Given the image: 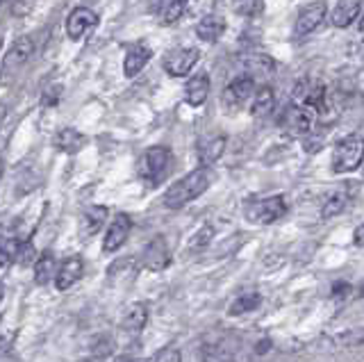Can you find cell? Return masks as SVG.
<instances>
[{
  "mask_svg": "<svg viewBox=\"0 0 364 362\" xmlns=\"http://www.w3.org/2000/svg\"><path fill=\"white\" fill-rule=\"evenodd\" d=\"M3 297H5V285H3V280H0V301H3Z\"/></svg>",
  "mask_w": 364,
  "mask_h": 362,
  "instance_id": "34",
  "label": "cell"
},
{
  "mask_svg": "<svg viewBox=\"0 0 364 362\" xmlns=\"http://www.w3.org/2000/svg\"><path fill=\"white\" fill-rule=\"evenodd\" d=\"M296 105H303L307 110H312L314 115H326L330 110V100H328V89L323 82L312 80V78H303L294 85L291 92Z\"/></svg>",
  "mask_w": 364,
  "mask_h": 362,
  "instance_id": "5",
  "label": "cell"
},
{
  "mask_svg": "<svg viewBox=\"0 0 364 362\" xmlns=\"http://www.w3.org/2000/svg\"><path fill=\"white\" fill-rule=\"evenodd\" d=\"M364 142L360 132L341 137L333 149V171L335 174H353L362 164Z\"/></svg>",
  "mask_w": 364,
  "mask_h": 362,
  "instance_id": "3",
  "label": "cell"
},
{
  "mask_svg": "<svg viewBox=\"0 0 364 362\" xmlns=\"http://www.w3.org/2000/svg\"><path fill=\"white\" fill-rule=\"evenodd\" d=\"M189 0H148V9L162 26H171L185 14Z\"/></svg>",
  "mask_w": 364,
  "mask_h": 362,
  "instance_id": "13",
  "label": "cell"
},
{
  "mask_svg": "<svg viewBox=\"0 0 364 362\" xmlns=\"http://www.w3.org/2000/svg\"><path fill=\"white\" fill-rule=\"evenodd\" d=\"M130 228H132L130 217H128V214L119 212L117 217L112 219L109 228H107V233H105V240H102V251H105V253L119 251V248L125 244V240H128Z\"/></svg>",
  "mask_w": 364,
  "mask_h": 362,
  "instance_id": "11",
  "label": "cell"
},
{
  "mask_svg": "<svg viewBox=\"0 0 364 362\" xmlns=\"http://www.w3.org/2000/svg\"><path fill=\"white\" fill-rule=\"evenodd\" d=\"M146 324H148V305L146 303H132L121 319V331L136 335V333L144 331Z\"/></svg>",
  "mask_w": 364,
  "mask_h": 362,
  "instance_id": "20",
  "label": "cell"
},
{
  "mask_svg": "<svg viewBox=\"0 0 364 362\" xmlns=\"http://www.w3.org/2000/svg\"><path fill=\"white\" fill-rule=\"evenodd\" d=\"M200 58V53L198 48H193V46H185V48H173V50H168L164 55V71L171 75V78H185L193 66H196Z\"/></svg>",
  "mask_w": 364,
  "mask_h": 362,
  "instance_id": "7",
  "label": "cell"
},
{
  "mask_svg": "<svg viewBox=\"0 0 364 362\" xmlns=\"http://www.w3.org/2000/svg\"><path fill=\"white\" fill-rule=\"evenodd\" d=\"M3 169H5V164H3V160H0V176H3Z\"/></svg>",
  "mask_w": 364,
  "mask_h": 362,
  "instance_id": "35",
  "label": "cell"
},
{
  "mask_svg": "<svg viewBox=\"0 0 364 362\" xmlns=\"http://www.w3.org/2000/svg\"><path fill=\"white\" fill-rule=\"evenodd\" d=\"M282 128L287 130L294 137H305L316 126V115L312 110H307L303 105H289L282 115Z\"/></svg>",
  "mask_w": 364,
  "mask_h": 362,
  "instance_id": "8",
  "label": "cell"
},
{
  "mask_svg": "<svg viewBox=\"0 0 364 362\" xmlns=\"http://www.w3.org/2000/svg\"><path fill=\"white\" fill-rule=\"evenodd\" d=\"M146 362H182V356H180V351L176 346H164V348H159L157 353L151 360H146Z\"/></svg>",
  "mask_w": 364,
  "mask_h": 362,
  "instance_id": "30",
  "label": "cell"
},
{
  "mask_svg": "<svg viewBox=\"0 0 364 362\" xmlns=\"http://www.w3.org/2000/svg\"><path fill=\"white\" fill-rule=\"evenodd\" d=\"M242 64L248 75L253 73H264V75H271L276 73V60L267 58V55H248V58H242Z\"/></svg>",
  "mask_w": 364,
  "mask_h": 362,
  "instance_id": "26",
  "label": "cell"
},
{
  "mask_svg": "<svg viewBox=\"0 0 364 362\" xmlns=\"http://www.w3.org/2000/svg\"><path fill=\"white\" fill-rule=\"evenodd\" d=\"M85 146V134L75 128H64L55 134V149L66 155H73Z\"/></svg>",
  "mask_w": 364,
  "mask_h": 362,
  "instance_id": "23",
  "label": "cell"
},
{
  "mask_svg": "<svg viewBox=\"0 0 364 362\" xmlns=\"http://www.w3.org/2000/svg\"><path fill=\"white\" fill-rule=\"evenodd\" d=\"M287 212V203L282 196H269V198H253L244 206V217L250 223L257 225H269L273 221H278Z\"/></svg>",
  "mask_w": 364,
  "mask_h": 362,
  "instance_id": "6",
  "label": "cell"
},
{
  "mask_svg": "<svg viewBox=\"0 0 364 362\" xmlns=\"http://www.w3.org/2000/svg\"><path fill=\"white\" fill-rule=\"evenodd\" d=\"M262 297L257 292H244V294H239V297L230 303V316H237V314H246V312H253L257 310V305H259Z\"/></svg>",
  "mask_w": 364,
  "mask_h": 362,
  "instance_id": "27",
  "label": "cell"
},
{
  "mask_svg": "<svg viewBox=\"0 0 364 362\" xmlns=\"http://www.w3.org/2000/svg\"><path fill=\"white\" fill-rule=\"evenodd\" d=\"M16 242L18 240H5V237L0 235V267H7L11 260H14Z\"/></svg>",
  "mask_w": 364,
  "mask_h": 362,
  "instance_id": "29",
  "label": "cell"
},
{
  "mask_svg": "<svg viewBox=\"0 0 364 362\" xmlns=\"http://www.w3.org/2000/svg\"><path fill=\"white\" fill-rule=\"evenodd\" d=\"M114 362H134L130 356H121V358H117V360H114Z\"/></svg>",
  "mask_w": 364,
  "mask_h": 362,
  "instance_id": "33",
  "label": "cell"
},
{
  "mask_svg": "<svg viewBox=\"0 0 364 362\" xmlns=\"http://www.w3.org/2000/svg\"><path fill=\"white\" fill-rule=\"evenodd\" d=\"M171 164H173V153L166 146H151L144 155L139 157V178L144 180V185L148 187H157L164 183V178L171 171Z\"/></svg>",
  "mask_w": 364,
  "mask_h": 362,
  "instance_id": "2",
  "label": "cell"
},
{
  "mask_svg": "<svg viewBox=\"0 0 364 362\" xmlns=\"http://www.w3.org/2000/svg\"><path fill=\"white\" fill-rule=\"evenodd\" d=\"M153 58V50L148 43H134V46L128 48L125 53V60H123V73L125 78H134L144 71V66L151 62Z\"/></svg>",
  "mask_w": 364,
  "mask_h": 362,
  "instance_id": "16",
  "label": "cell"
},
{
  "mask_svg": "<svg viewBox=\"0 0 364 362\" xmlns=\"http://www.w3.org/2000/svg\"><path fill=\"white\" fill-rule=\"evenodd\" d=\"M253 94L255 98H253V105H250V115L257 119L271 115L273 107H276V94H273V89L269 85H262Z\"/></svg>",
  "mask_w": 364,
  "mask_h": 362,
  "instance_id": "24",
  "label": "cell"
},
{
  "mask_svg": "<svg viewBox=\"0 0 364 362\" xmlns=\"http://www.w3.org/2000/svg\"><path fill=\"white\" fill-rule=\"evenodd\" d=\"M55 271H57L55 255L50 251H43L37 257V262H34V282H37V285H48L55 278Z\"/></svg>",
  "mask_w": 364,
  "mask_h": 362,
  "instance_id": "25",
  "label": "cell"
},
{
  "mask_svg": "<svg viewBox=\"0 0 364 362\" xmlns=\"http://www.w3.org/2000/svg\"><path fill=\"white\" fill-rule=\"evenodd\" d=\"M225 151V137L223 134H212V137H200L198 146H196V153H198V160L200 166H210L216 160H221V155Z\"/></svg>",
  "mask_w": 364,
  "mask_h": 362,
  "instance_id": "17",
  "label": "cell"
},
{
  "mask_svg": "<svg viewBox=\"0 0 364 362\" xmlns=\"http://www.w3.org/2000/svg\"><path fill=\"white\" fill-rule=\"evenodd\" d=\"M141 262L148 271H164L171 265V253H168L164 237H155V240L144 248Z\"/></svg>",
  "mask_w": 364,
  "mask_h": 362,
  "instance_id": "14",
  "label": "cell"
},
{
  "mask_svg": "<svg viewBox=\"0 0 364 362\" xmlns=\"http://www.w3.org/2000/svg\"><path fill=\"white\" fill-rule=\"evenodd\" d=\"M210 185H212V171H210V166H198V169H193L191 174H187L185 178L176 180V183L166 189V194H164V206H166L168 210H180V208H185L187 203L196 201L200 194H205V191L210 189Z\"/></svg>",
  "mask_w": 364,
  "mask_h": 362,
  "instance_id": "1",
  "label": "cell"
},
{
  "mask_svg": "<svg viewBox=\"0 0 364 362\" xmlns=\"http://www.w3.org/2000/svg\"><path fill=\"white\" fill-rule=\"evenodd\" d=\"M105 221H107V208H102V206L89 208L82 214V219H80V235H82L85 240H89V237H94L102 228Z\"/></svg>",
  "mask_w": 364,
  "mask_h": 362,
  "instance_id": "21",
  "label": "cell"
},
{
  "mask_svg": "<svg viewBox=\"0 0 364 362\" xmlns=\"http://www.w3.org/2000/svg\"><path fill=\"white\" fill-rule=\"evenodd\" d=\"M255 92V78L248 75V73H239L235 75L230 82H228L225 92H223V98L225 103L230 105H237V103H244Z\"/></svg>",
  "mask_w": 364,
  "mask_h": 362,
  "instance_id": "15",
  "label": "cell"
},
{
  "mask_svg": "<svg viewBox=\"0 0 364 362\" xmlns=\"http://www.w3.org/2000/svg\"><path fill=\"white\" fill-rule=\"evenodd\" d=\"M98 14L89 7H75L71 9V14L66 16V35L68 39L80 41L87 32H91L98 26Z\"/></svg>",
  "mask_w": 364,
  "mask_h": 362,
  "instance_id": "9",
  "label": "cell"
},
{
  "mask_svg": "<svg viewBox=\"0 0 364 362\" xmlns=\"http://www.w3.org/2000/svg\"><path fill=\"white\" fill-rule=\"evenodd\" d=\"M348 206V194L346 191H333L326 203H323V208H321V217L323 219H330V217H337V214H341L346 210Z\"/></svg>",
  "mask_w": 364,
  "mask_h": 362,
  "instance_id": "28",
  "label": "cell"
},
{
  "mask_svg": "<svg viewBox=\"0 0 364 362\" xmlns=\"http://www.w3.org/2000/svg\"><path fill=\"white\" fill-rule=\"evenodd\" d=\"M210 237H212V228L210 225H205V228H200L198 233H196V237L191 240V248H200V246H205L210 242Z\"/></svg>",
  "mask_w": 364,
  "mask_h": 362,
  "instance_id": "31",
  "label": "cell"
},
{
  "mask_svg": "<svg viewBox=\"0 0 364 362\" xmlns=\"http://www.w3.org/2000/svg\"><path fill=\"white\" fill-rule=\"evenodd\" d=\"M355 244H358V246L362 244V228H358V230H355Z\"/></svg>",
  "mask_w": 364,
  "mask_h": 362,
  "instance_id": "32",
  "label": "cell"
},
{
  "mask_svg": "<svg viewBox=\"0 0 364 362\" xmlns=\"http://www.w3.org/2000/svg\"><path fill=\"white\" fill-rule=\"evenodd\" d=\"M210 96V75L208 73H196L189 78V82L185 87V98L191 107H200L205 105V100Z\"/></svg>",
  "mask_w": 364,
  "mask_h": 362,
  "instance_id": "19",
  "label": "cell"
},
{
  "mask_svg": "<svg viewBox=\"0 0 364 362\" xmlns=\"http://www.w3.org/2000/svg\"><path fill=\"white\" fill-rule=\"evenodd\" d=\"M362 12V0H339L335 9L330 12V21L335 28H348L358 21Z\"/></svg>",
  "mask_w": 364,
  "mask_h": 362,
  "instance_id": "18",
  "label": "cell"
},
{
  "mask_svg": "<svg viewBox=\"0 0 364 362\" xmlns=\"http://www.w3.org/2000/svg\"><path fill=\"white\" fill-rule=\"evenodd\" d=\"M85 274V262H82V257L80 255H73V257H66L64 262L57 267L55 271V287L60 289V292H66L71 285H75V282L82 278Z\"/></svg>",
  "mask_w": 364,
  "mask_h": 362,
  "instance_id": "12",
  "label": "cell"
},
{
  "mask_svg": "<svg viewBox=\"0 0 364 362\" xmlns=\"http://www.w3.org/2000/svg\"><path fill=\"white\" fill-rule=\"evenodd\" d=\"M223 32H225V21L214 16V14L205 16L203 21H198V26H196V37L203 39L205 43L219 41L223 37Z\"/></svg>",
  "mask_w": 364,
  "mask_h": 362,
  "instance_id": "22",
  "label": "cell"
},
{
  "mask_svg": "<svg viewBox=\"0 0 364 362\" xmlns=\"http://www.w3.org/2000/svg\"><path fill=\"white\" fill-rule=\"evenodd\" d=\"M326 14H328V5L323 3V0H316V3L305 5L299 12V18H296V28H294L296 37L312 35V32L326 21Z\"/></svg>",
  "mask_w": 364,
  "mask_h": 362,
  "instance_id": "10",
  "label": "cell"
},
{
  "mask_svg": "<svg viewBox=\"0 0 364 362\" xmlns=\"http://www.w3.org/2000/svg\"><path fill=\"white\" fill-rule=\"evenodd\" d=\"M32 53H34V41L28 35L18 37L14 43H11L5 53V58H3V64H0V85L9 87L11 82H14L16 75L21 73V69L32 58Z\"/></svg>",
  "mask_w": 364,
  "mask_h": 362,
  "instance_id": "4",
  "label": "cell"
}]
</instances>
